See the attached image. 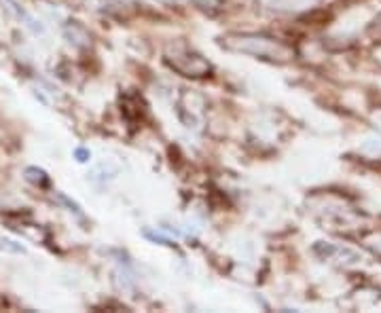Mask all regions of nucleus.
<instances>
[{"mask_svg": "<svg viewBox=\"0 0 381 313\" xmlns=\"http://www.w3.org/2000/svg\"><path fill=\"white\" fill-rule=\"evenodd\" d=\"M56 199H58L60 204H64V206L68 208V212H72V214H76V216H83V212H81L78 204H74L72 199H68L64 193H56Z\"/></svg>", "mask_w": 381, "mask_h": 313, "instance_id": "nucleus-13", "label": "nucleus"}, {"mask_svg": "<svg viewBox=\"0 0 381 313\" xmlns=\"http://www.w3.org/2000/svg\"><path fill=\"white\" fill-rule=\"evenodd\" d=\"M0 252H7V254H26V248L9 238H0Z\"/></svg>", "mask_w": 381, "mask_h": 313, "instance_id": "nucleus-9", "label": "nucleus"}, {"mask_svg": "<svg viewBox=\"0 0 381 313\" xmlns=\"http://www.w3.org/2000/svg\"><path fill=\"white\" fill-rule=\"evenodd\" d=\"M176 112L178 119L183 121L185 127L189 129H199L205 119V100L201 93L193 89H183L176 102Z\"/></svg>", "mask_w": 381, "mask_h": 313, "instance_id": "nucleus-3", "label": "nucleus"}, {"mask_svg": "<svg viewBox=\"0 0 381 313\" xmlns=\"http://www.w3.org/2000/svg\"><path fill=\"white\" fill-rule=\"evenodd\" d=\"M221 45L227 51L233 53H242V55H252L257 60H265L271 64H284L290 62L294 51L290 45H286L284 41L276 36H267V34H227L221 38Z\"/></svg>", "mask_w": 381, "mask_h": 313, "instance_id": "nucleus-1", "label": "nucleus"}, {"mask_svg": "<svg viewBox=\"0 0 381 313\" xmlns=\"http://www.w3.org/2000/svg\"><path fill=\"white\" fill-rule=\"evenodd\" d=\"M74 159H76L78 163H87V161L92 159V150H90V148H83V146L74 148Z\"/></svg>", "mask_w": 381, "mask_h": 313, "instance_id": "nucleus-14", "label": "nucleus"}, {"mask_svg": "<svg viewBox=\"0 0 381 313\" xmlns=\"http://www.w3.org/2000/svg\"><path fill=\"white\" fill-rule=\"evenodd\" d=\"M375 121H377V127H379V132H381V112L375 116Z\"/></svg>", "mask_w": 381, "mask_h": 313, "instance_id": "nucleus-15", "label": "nucleus"}, {"mask_svg": "<svg viewBox=\"0 0 381 313\" xmlns=\"http://www.w3.org/2000/svg\"><path fill=\"white\" fill-rule=\"evenodd\" d=\"M144 238L151 240V242H155V244H161V246H174L172 240L165 238L163 233H157V231H144Z\"/></svg>", "mask_w": 381, "mask_h": 313, "instance_id": "nucleus-12", "label": "nucleus"}, {"mask_svg": "<svg viewBox=\"0 0 381 313\" xmlns=\"http://www.w3.org/2000/svg\"><path fill=\"white\" fill-rule=\"evenodd\" d=\"M191 3H193L199 11H203V13H208V15H217L219 11L225 9V3H227V0H191Z\"/></svg>", "mask_w": 381, "mask_h": 313, "instance_id": "nucleus-7", "label": "nucleus"}, {"mask_svg": "<svg viewBox=\"0 0 381 313\" xmlns=\"http://www.w3.org/2000/svg\"><path fill=\"white\" fill-rule=\"evenodd\" d=\"M314 252H316L320 258H332V256L337 254V246H332V244H328V242H318V244L314 246Z\"/></svg>", "mask_w": 381, "mask_h": 313, "instance_id": "nucleus-10", "label": "nucleus"}, {"mask_svg": "<svg viewBox=\"0 0 381 313\" xmlns=\"http://www.w3.org/2000/svg\"><path fill=\"white\" fill-rule=\"evenodd\" d=\"M316 0H259V5L276 13H296L312 7Z\"/></svg>", "mask_w": 381, "mask_h": 313, "instance_id": "nucleus-4", "label": "nucleus"}, {"mask_svg": "<svg viewBox=\"0 0 381 313\" xmlns=\"http://www.w3.org/2000/svg\"><path fill=\"white\" fill-rule=\"evenodd\" d=\"M163 62L174 72L187 76V78H205L212 74V64L195 49L187 47L185 43L169 45L163 53Z\"/></svg>", "mask_w": 381, "mask_h": 313, "instance_id": "nucleus-2", "label": "nucleus"}, {"mask_svg": "<svg viewBox=\"0 0 381 313\" xmlns=\"http://www.w3.org/2000/svg\"><path fill=\"white\" fill-rule=\"evenodd\" d=\"M362 150L369 152V154H379L381 152V138L377 136H371L362 142Z\"/></svg>", "mask_w": 381, "mask_h": 313, "instance_id": "nucleus-11", "label": "nucleus"}, {"mask_svg": "<svg viewBox=\"0 0 381 313\" xmlns=\"http://www.w3.org/2000/svg\"><path fill=\"white\" fill-rule=\"evenodd\" d=\"M26 180L34 186H47L49 184V176L45 170H40V168H26Z\"/></svg>", "mask_w": 381, "mask_h": 313, "instance_id": "nucleus-8", "label": "nucleus"}, {"mask_svg": "<svg viewBox=\"0 0 381 313\" xmlns=\"http://www.w3.org/2000/svg\"><path fill=\"white\" fill-rule=\"evenodd\" d=\"M64 36L68 38V43L74 45V47H87L90 45V34L87 30H85L83 26H78L76 21L68 24L64 28Z\"/></svg>", "mask_w": 381, "mask_h": 313, "instance_id": "nucleus-6", "label": "nucleus"}, {"mask_svg": "<svg viewBox=\"0 0 381 313\" xmlns=\"http://www.w3.org/2000/svg\"><path fill=\"white\" fill-rule=\"evenodd\" d=\"M117 176H119V166H117L115 161H110V159H104V161L96 163V166L90 170V174H87V178H90L94 184H106V182L115 180Z\"/></svg>", "mask_w": 381, "mask_h": 313, "instance_id": "nucleus-5", "label": "nucleus"}]
</instances>
